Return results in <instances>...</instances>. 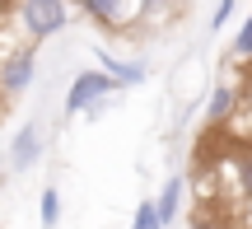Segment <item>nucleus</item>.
<instances>
[{
    "label": "nucleus",
    "instance_id": "1",
    "mask_svg": "<svg viewBox=\"0 0 252 229\" xmlns=\"http://www.w3.org/2000/svg\"><path fill=\"white\" fill-rule=\"evenodd\" d=\"M75 14V0H14V19L24 28L28 42H47L56 37Z\"/></svg>",
    "mask_w": 252,
    "mask_h": 229
},
{
    "label": "nucleus",
    "instance_id": "2",
    "mask_svg": "<svg viewBox=\"0 0 252 229\" xmlns=\"http://www.w3.org/2000/svg\"><path fill=\"white\" fill-rule=\"evenodd\" d=\"M112 94H122V84L112 80L108 70H98V65H94V70H80L70 80V89H65V117H80V112H94L98 108V103H108Z\"/></svg>",
    "mask_w": 252,
    "mask_h": 229
},
{
    "label": "nucleus",
    "instance_id": "3",
    "mask_svg": "<svg viewBox=\"0 0 252 229\" xmlns=\"http://www.w3.org/2000/svg\"><path fill=\"white\" fill-rule=\"evenodd\" d=\"M37 75V47L24 42V47H9L0 56V98H19V94L33 84Z\"/></svg>",
    "mask_w": 252,
    "mask_h": 229
},
{
    "label": "nucleus",
    "instance_id": "4",
    "mask_svg": "<svg viewBox=\"0 0 252 229\" xmlns=\"http://www.w3.org/2000/svg\"><path fill=\"white\" fill-rule=\"evenodd\" d=\"M42 122H24V127L14 131V140H9V173H28V168L42 159Z\"/></svg>",
    "mask_w": 252,
    "mask_h": 229
},
{
    "label": "nucleus",
    "instance_id": "5",
    "mask_svg": "<svg viewBox=\"0 0 252 229\" xmlns=\"http://www.w3.org/2000/svg\"><path fill=\"white\" fill-rule=\"evenodd\" d=\"M75 9H84L103 28H131L140 19V0H75Z\"/></svg>",
    "mask_w": 252,
    "mask_h": 229
},
{
    "label": "nucleus",
    "instance_id": "6",
    "mask_svg": "<svg viewBox=\"0 0 252 229\" xmlns=\"http://www.w3.org/2000/svg\"><path fill=\"white\" fill-rule=\"evenodd\" d=\"M94 56H98V70H108L112 80L122 84V89H131V84L145 80V65H140V61H126V56L108 52V47H94Z\"/></svg>",
    "mask_w": 252,
    "mask_h": 229
},
{
    "label": "nucleus",
    "instance_id": "7",
    "mask_svg": "<svg viewBox=\"0 0 252 229\" xmlns=\"http://www.w3.org/2000/svg\"><path fill=\"white\" fill-rule=\"evenodd\" d=\"M234 108H238V84H234V80H220L215 89H210L206 117H210V122L220 127V122H229V117H234Z\"/></svg>",
    "mask_w": 252,
    "mask_h": 229
},
{
    "label": "nucleus",
    "instance_id": "8",
    "mask_svg": "<svg viewBox=\"0 0 252 229\" xmlns=\"http://www.w3.org/2000/svg\"><path fill=\"white\" fill-rule=\"evenodd\" d=\"M182 196H187V178H182V173H173L168 183H163V192L154 196V206H159V220H163V225H173V220H178Z\"/></svg>",
    "mask_w": 252,
    "mask_h": 229
},
{
    "label": "nucleus",
    "instance_id": "9",
    "mask_svg": "<svg viewBox=\"0 0 252 229\" xmlns=\"http://www.w3.org/2000/svg\"><path fill=\"white\" fill-rule=\"evenodd\" d=\"M37 220H42V229L61 225V192H56V187H42V196H37Z\"/></svg>",
    "mask_w": 252,
    "mask_h": 229
},
{
    "label": "nucleus",
    "instance_id": "10",
    "mask_svg": "<svg viewBox=\"0 0 252 229\" xmlns=\"http://www.w3.org/2000/svg\"><path fill=\"white\" fill-rule=\"evenodd\" d=\"M131 229H168V225L159 220V206H154L150 196H145V201L135 206V215H131Z\"/></svg>",
    "mask_w": 252,
    "mask_h": 229
},
{
    "label": "nucleus",
    "instance_id": "11",
    "mask_svg": "<svg viewBox=\"0 0 252 229\" xmlns=\"http://www.w3.org/2000/svg\"><path fill=\"white\" fill-rule=\"evenodd\" d=\"M234 168H238V183H243V196L252 201V145H243V150H238Z\"/></svg>",
    "mask_w": 252,
    "mask_h": 229
},
{
    "label": "nucleus",
    "instance_id": "12",
    "mask_svg": "<svg viewBox=\"0 0 252 229\" xmlns=\"http://www.w3.org/2000/svg\"><path fill=\"white\" fill-rule=\"evenodd\" d=\"M234 56L238 61H252V14L243 19V28H238V37H234Z\"/></svg>",
    "mask_w": 252,
    "mask_h": 229
},
{
    "label": "nucleus",
    "instance_id": "13",
    "mask_svg": "<svg viewBox=\"0 0 252 229\" xmlns=\"http://www.w3.org/2000/svg\"><path fill=\"white\" fill-rule=\"evenodd\" d=\"M234 9H238V0H220V5L210 9V33H220V28L234 19Z\"/></svg>",
    "mask_w": 252,
    "mask_h": 229
},
{
    "label": "nucleus",
    "instance_id": "14",
    "mask_svg": "<svg viewBox=\"0 0 252 229\" xmlns=\"http://www.w3.org/2000/svg\"><path fill=\"white\" fill-rule=\"evenodd\" d=\"M196 229H215V225H206V220H201V225H196Z\"/></svg>",
    "mask_w": 252,
    "mask_h": 229
},
{
    "label": "nucleus",
    "instance_id": "15",
    "mask_svg": "<svg viewBox=\"0 0 252 229\" xmlns=\"http://www.w3.org/2000/svg\"><path fill=\"white\" fill-rule=\"evenodd\" d=\"M0 103H5V98H0Z\"/></svg>",
    "mask_w": 252,
    "mask_h": 229
}]
</instances>
